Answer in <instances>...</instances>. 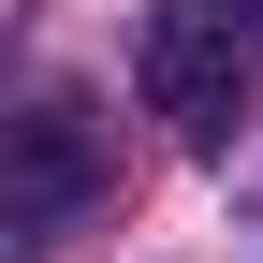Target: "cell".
<instances>
[{"instance_id":"1","label":"cell","mask_w":263,"mask_h":263,"mask_svg":"<svg viewBox=\"0 0 263 263\" xmlns=\"http://www.w3.org/2000/svg\"><path fill=\"white\" fill-rule=\"evenodd\" d=\"M249 44H263V0H161L146 44H132V73H146V103L190 146H219L249 117Z\"/></svg>"},{"instance_id":"2","label":"cell","mask_w":263,"mask_h":263,"mask_svg":"<svg viewBox=\"0 0 263 263\" xmlns=\"http://www.w3.org/2000/svg\"><path fill=\"white\" fill-rule=\"evenodd\" d=\"M88 205H103V132H88V103L44 88V103L15 117V161H0V234L15 249H59Z\"/></svg>"}]
</instances>
